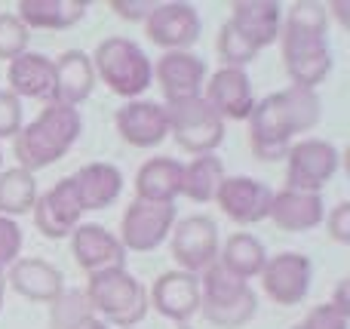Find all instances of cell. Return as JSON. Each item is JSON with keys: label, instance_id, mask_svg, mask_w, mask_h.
<instances>
[{"label": "cell", "instance_id": "obj_1", "mask_svg": "<svg viewBox=\"0 0 350 329\" xmlns=\"http://www.w3.org/2000/svg\"><path fill=\"white\" fill-rule=\"evenodd\" d=\"M323 117V102L317 90L286 86L255 102L249 114V148L258 160H283L295 135L310 133Z\"/></svg>", "mask_w": 350, "mask_h": 329}, {"label": "cell", "instance_id": "obj_2", "mask_svg": "<svg viewBox=\"0 0 350 329\" xmlns=\"http://www.w3.org/2000/svg\"><path fill=\"white\" fill-rule=\"evenodd\" d=\"M280 53L292 86L317 90L329 77L335 59L329 49V10L326 3L298 0L286 10L280 31Z\"/></svg>", "mask_w": 350, "mask_h": 329}, {"label": "cell", "instance_id": "obj_3", "mask_svg": "<svg viewBox=\"0 0 350 329\" xmlns=\"http://www.w3.org/2000/svg\"><path fill=\"white\" fill-rule=\"evenodd\" d=\"M80 133H83V117L77 108L46 102V108L31 123H25L12 139V157L18 160V170L34 176V172L59 163L77 145Z\"/></svg>", "mask_w": 350, "mask_h": 329}, {"label": "cell", "instance_id": "obj_4", "mask_svg": "<svg viewBox=\"0 0 350 329\" xmlns=\"http://www.w3.org/2000/svg\"><path fill=\"white\" fill-rule=\"evenodd\" d=\"M83 299L90 305V311L108 326L133 329L148 314L145 283L135 274H129L126 268H108L90 274Z\"/></svg>", "mask_w": 350, "mask_h": 329}, {"label": "cell", "instance_id": "obj_5", "mask_svg": "<svg viewBox=\"0 0 350 329\" xmlns=\"http://www.w3.org/2000/svg\"><path fill=\"white\" fill-rule=\"evenodd\" d=\"M90 59L96 68V80H102L114 96L126 102L139 98L154 83V62L129 37H108L98 43Z\"/></svg>", "mask_w": 350, "mask_h": 329}, {"label": "cell", "instance_id": "obj_6", "mask_svg": "<svg viewBox=\"0 0 350 329\" xmlns=\"http://www.w3.org/2000/svg\"><path fill=\"white\" fill-rule=\"evenodd\" d=\"M200 311L218 329H240L255 317L258 299L246 280L228 274L215 262L200 274Z\"/></svg>", "mask_w": 350, "mask_h": 329}, {"label": "cell", "instance_id": "obj_7", "mask_svg": "<svg viewBox=\"0 0 350 329\" xmlns=\"http://www.w3.org/2000/svg\"><path fill=\"white\" fill-rule=\"evenodd\" d=\"M166 120H170V135L178 142L181 151L197 154V157L215 154V148L224 142V129H228V123L212 111V105L203 96L166 105Z\"/></svg>", "mask_w": 350, "mask_h": 329}, {"label": "cell", "instance_id": "obj_8", "mask_svg": "<svg viewBox=\"0 0 350 329\" xmlns=\"http://www.w3.org/2000/svg\"><path fill=\"white\" fill-rule=\"evenodd\" d=\"M341 163V154L326 139H301L292 142L286 151V188L304 191V194H323L335 179Z\"/></svg>", "mask_w": 350, "mask_h": 329}, {"label": "cell", "instance_id": "obj_9", "mask_svg": "<svg viewBox=\"0 0 350 329\" xmlns=\"http://www.w3.org/2000/svg\"><path fill=\"white\" fill-rule=\"evenodd\" d=\"M172 259L178 265V271L187 274H203L206 268L218 262V250H221V240H218V225L209 215H185V219H175L172 231Z\"/></svg>", "mask_w": 350, "mask_h": 329}, {"label": "cell", "instance_id": "obj_10", "mask_svg": "<svg viewBox=\"0 0 350 329\" xmlns=\"http://www.w3.org/2000/svg\"><path fill=\"white\" fill-rule=\"evenodd\" d=\"M175 207L172 203H145L133 200L123 209L120 219V246L126 252H151L170 237L175 225Z\"/></svg>", "mask_w": 350, "mask_h": 329}, {"label": "cell", "instance_id": "obj_11", "mask_svg": "<svg viewBox=\"0 0 350 329\" xmlns=\"http://www.w3.org/2000/svg\"><path fill=\"white\" fill-rule=\"evenodd\" d=\"M258 277L273 305L292 308L308 299L314 268H310V259L301 252H277V256H267Z\"/></svg>", "mask_w": 350, "mask_h": 329}, {"label": "cell", "instance_id": "obj_12", "mask_svg": "<svg viewBox=\"0 0 350 329\" xmlns=\"http://www.w3.org/2000/svg\"><path fill=\"white\" fill-rule=\"evenodd\" d=\"M200 12L193 3H157L145 18V34L154 47L166 53H187V47L200 40Z\"/></svg>", "mask_w": 350, "mask_h": 329}, {"label": "cell", "instance_id": "obj_13", "mask_svg": "<svg viewBox=\"0 0 350 329\" xmlns=\"http://www.w3.org/2000/svg\"><path fill=\"white\" fill-rule=\"evenodd\" d=\"M273 191L265 182L249 176H224L221 188L215 194V203L230 222L237 225H258L271 213Z\"/></svg>", "mask_w": 350, "mask_h": 329}, {"label": "cell", "instance_id": "obj_14", "mask_svg": "<svg viewBox=\"0 0 350 329\" xmlns=\"http://www.w3.org/2000/svg\"><path fill=\"white\" fill-rule=\"evenodd\" d=\"M151 305L160 317L185 326L193 314H200V277L187 274V271L160 274L154 287L148 289V308Z\"/></svg>", "mask_w": 350, "mask_h": 329}, {"label": "cell", "instance_id": "obj_15", "mask_svg": "<svg viewBox=\"0 0 350 329\" xmlns=\"http://www.w3.org/2000/svg\"><path fill=\"white\" fill-rule=\"evenodd\" d=\"M31 213H34V228L46 240L71 237V231L80 225V215H83V209H80V203H77V194H74V188H71V179L65 176L62 182H55L46 194L37 197Z\"/></svg>", "mask_w": 350, "mask_h": 329}, {"label": "cell", "instance_id": "obj_16", "mask_svg": "<svg viewBox=\"0 0 350 329\" xmlns=\"http://www.w3.org/2000/svg\"><path fill=\"white\" fill-rule=\"evenodd\" d=\"M71 256L86 274L123 268L126 262V250L120 246L117 234H111L108 228L96 225V222H80L71 231Z\"/></svg>", "mask_w": 350, "mask_h": 329}, {"label": "cell", "instance_id": "obj_17", "mask_svg": "<svg viewBox=\"0 0 350 329\" xmlns=\"http://www.w3.org/2000/svg\"><path fill=\"white\" fill-rule=\"evenodd\" d=\"M203 98L212 105L218 117L224 123L228 120H249L255 108V96H252V80L243 68H218L206 83Z\"/></svg>", "mask_w": 350, "mask_h": 329}, {"label": "cell", "instance_id": "obj_18", "mask_svg": "<svg viewBox=\"0 0 350 329\" xmlns=\"http://www.w3.org/2000/svg\"><path fill=\"white\" fill-rule=\"evenodd\" d=\"M154 77L170 105L187 102V98L203 96L206 62L193 53H163L154 65Z\"/></svg>", "mask_w": 350, "mask_h": 329}, {"label": "cell", "instance_id": "obj_19", "mask_svg": "<svg viewBox=\"0 0 350 329\" xmlns=\"http://www.w3.org/2000/svg\"><path fill=\"white\" fill-rule=\"evenodd\" d=\"M117 133L133 148H157L170 135V120H166V105L133 98L123 108H117Z\"/></svg>", "mask_w": 350, "mask_h": 329}, {"label": "cell", "instance_id": "obj_20", "mask_svg": "<svg viewBox=\"0 0 350 329\" xmlns=\"http://www.w3.org/2000/svg\"><path fill=\"white\" fill-rule=\"evenodd\" d=\"M230 25L240 37H246L255 49H265L280 40L283 31V6L277 0H237L230 3Z\"/></svg>", "mask_w": 350, "mask_h": 329}, {"label": "cell", "instance_id": "obj_21", "mask_svg": "<svg viewBox=\"0 0 350 329\" xmlns=\"http://www.w3.org/2000/svg\"><path fill=\"white\" fill-rule=\"evenodd\" d=\"M96 86V68L83 49H68L53 62V96L49 102L80 108Z\"/></svg>", "mask_w": 350, "mask_h": 329}, {"label": "cell", "instance_id": "obj_22", "mask_svg": "<svg viewBox=\"0 0 350 329\" xmlns=\"http://www.w3.org/2000/svg\"><path fill=\"white\" fill-rule=\"evenodd\" d=\"M10 287L28 302L55 305L65 295V277L46 259H18L10 268Z\"/></svg>", "mask_w": 350, "mask_h": 329}, {"label": "cell", "instance_id": "obj_23", "mask_svg": "<svg viewBox=\"0 0 350 329\" xmlns=\"http://www.w3.org/2000/svg\"><path fill=\"white\" fill-rule=\"evenodd\" d=\"M267 219L286 234H304L314 231L326 219V207H323V194H304V191L283 188L273 194L271 213Z\"/></svg>", "mask_w": 350, "mask_h": 329}, {"label": "cell", "instance_id": "obj_24", "mask_svg": "<svg viewBox=\"0 0 350 329\" xmlns=\"http://www.w3.org/2000/svg\"><path fill=\"white\" fill-rule=\"evenodd\" d=\"M68 179H71V188L83 213L111 207L123 194V172L114 163H86Z\"/></svg>", "mask_w": 350, "mask_h": 329}, {"label": "cell", "instance_id": "obj_25", "mask_svg": "<svg viewBox=\"0 0 350 329\" xmlns=\"http://www.w3.org/2000/svg\"><path fill=\"white\" fill-rule=\"evenodd\" d=\"M181 176L185 163L175 157H151L135 172V200L145 203H175L181 197Z\"/></svg>", "mask_w": 350, "mask_h": 329}, {"label": "cell", "instance_id": "obj_26", "mask_svg": "<svg viewBox=\"0 0 350 329\" xmlns=\"http://www.w3.org/2000/svg\"><path fill=\"white\" fill-rule=\"evenodd\" d=\"M86 0H18L16 16L28 31H65L83 22Z\"/></svg>", "mask_w": 350, "mask_h": 329}, {"label": "cell", "instance_id": "obj_27", "mask_svg": "<svg viewBox=\"0 0 350 329\" xmlns=\"http://www.w3.org/2000/svg\"><path fill=\"white\" fill-rule=\"evenodd\" d=\"M6 83L18 102L22 98L49 102V96H53V59L43 53H22L6 68Z\"/></svg>", "mask_w": 350, "mask_h": 329}, {"label": "cell", "instance_id": "obj_28", "mask_svg": "<svg viewBox=\"0 0 350 329\" xmlns=\"http://www.w3.org/2000/svg\"><path fill=\"white\" fill-rule=\"evenodd\" d=\"M265 262H267L265 244H261L258 237H252V234H246V231L230 234L228 244L218 250V265H221L228 274L240 277V280H246V283L261 274Z\"/></svg>", "mask_w": 350, "mask_h": 329}, {"label": "cell", "instance_id": "obj_29", "mask_svg": "<svg viewBox=\"0 0 350 329\" xmlns=\"http://www.w3.org/2000/svg\"><path fill=\"white\" fill-rule=\"evenodd\" d=\"M224 182V163L215 154H200L191 163H185L181 176V194L193 203H212Z\"/></svg>", "mask_w": 350, "mask_h": 329}, {"label": "cell", "instance_id": "obj_30", "mask_svg": "<svg viewBox=\"0 0 350 329\" xmlns=\"http://www.w3.org/2000/svg\"><path fill=\"white\" fill-rule=\"evenodd\" d=\"M37 203V179L31 172L18 170H0V215L16 219V215H28Z\"/></svg>", "mask_w": 350, "mask_h": 329}, {"label": "cell", "instance_id": "obj_31", "mask_svg": "<svg viewBox=\"0 0 350 329\" xmlns=\"http://www.w3.org/2000/svg\"><path fill=\"white\" fill-rule=\"evenodd\" d=\"M215 49H218V55H221L224 68H243V71H246V65H252V62L258 59V49H255L246 37L237 34L230 22H224L221 28H218Z\"/></svg>", "mask_w": 350, "mask_h": 329}, {"label": "cell", "instance_id": "obj_32", "mask_svg": "<svg viewBox=\"0 0 350 329\" xmlns=\"http://www.w3.org/2000/svg\"><path fill=\"white\" fill-rule=\"evenodd\" d=\"M28 37L31 31L18 22L16 12H0V59L12 62L22 53H28Z\"/></svg>", "mask_w": 350, "mask_h": 329}, {"label": "cell", "instance_id": "obj_33", "mask_svg": "<svg viewBox=\"0 0 350 329\" xmlns=\"http://www.w3.org/2000/svg\"><path fill=\"white\" fill-rule=\"evenodd\" d=\"M22 244H25V237H22L18 222L0 215V274L22 259Z\"/></svg>", "mask_w": 350, "mask_h": 329}, {"label": "cell", "instance_id": "obj_34", "mask_svg": "<svg viewBox=\"0 0 350 329\" xmlns=\"http://www.w3.org/2000/svg\"><path fill=\"white\" fill-rule=\"evenodd\" d=\"M22 127V102L10 90H0V139H16Z\"/></svg>", "mask_w": 350, "mask_h": 329}, {"label": "cell", "instance_id": "obj_35", "mask_svg": "<svg viewBox=\"0 0 350 329\" xmlns=\"http://www.w3.org/2000/svg\"><path fill=\"white\" fill-rule=\"evenodd\" d=\"M347 326H350V320L345 317V314H338L326 302V305L310 308L308 317H304L298 326H292V329H347Z\"/></svg>", "mask_w": 350, "mask_h": 329}, {"label": "cell", "instance_id": "obj_36", "mask_svg": "<svg viewBox=\"0 0 350 329\" xmlns=\"http://www.w3.org/2000/svg\"><path fill=\"white\" fill-rule=\"evenodd\" d=\"M323 222H326V231L335 244H341V246L350 244V203L347 200L335 203L332 213H329Z\"/></svg>", "mask_w": 350, "mask_h": 329}, {"label": "cell", "instance_id": "obj_37", "mask_svg": "<svg viewBox=\"0 0 350 329\" xmlns=\"http://www.w3.org/2000/svg\"><path fill=\"white\" fill-rule=\"evenodd\" d=\"M154 6H157V0H111V10L126 22H145L154 12Z\"/></svg>", "mask_w": 350, "mask_h": 329}, {"label": "cell", "instance_id": "obj_38", "mask_svg": "<svg viewBox=\"0 0 350 329\" xmlns=\"http://www.w3.org/2000/svg\"><path fill=\"white\" fill-rule=\"evenodd\" d=\"M329 305L335 308L338 314H345V317L350 320V280L347 277H341L338 280V287H335V295H332V302Z\"/></svg>", "mask_w": 350, "mask_h": 329}, {"label": "cell", "instance_id": "obj_39", "mask_svg": "<svg viewBox=\"0 0 350 329\" xmlns=\"http://www.w3.org/2000/svg\"><path fill=\"white\" fill-rule=\"evenodd\" d=\"M71 329H111L108 324H102V320L96 317V314H90V317H83V320H77Z\"/></svg>", "mask_w": 350, "mask_h": 329}, {"label": "cell", "instance_id": "obj_40", "mask_svg": "<svg viewBox=\"0 0 350 329\" xmlns=\"http://www.w3.org/2000/svg\"><path fill=\"white\" fill-rule=\"evenodd\" d=\"M3 293H6V277L0 274V311H3Z\"/></svg>", "mask_w": 350, "mask_h": 329}, {"label": "cell", "instance_id": "obj_41", "mask_svg": "<svg viewBox=\"0 0 350 329\" xmlns=\"http://www.w3.org/2000/svg\"><path fill=\"white\" fill-rule=\"evenodd\" d=\"M0 166H3V151H0Z\"/></svg>", "mask_w": 350, "mask_h": 329}]
</instances>
